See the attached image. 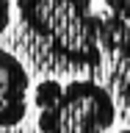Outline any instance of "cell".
I'll return each mask as SVG.
<instances>
[{
	"instance_id": "6da1fadb",
	"label": "cell",
	"mask_w": 130,
	"mask_h": 133,
	"mask_svg": "<svg viewBox=\"0 0 130 133\" xmlns=\"http://www.w3.org/2000/svg\"><path fill=\"white\" fill-rule=\"evenodd\" d=\"M19 19L58 58L72 66H97L102 61L100 17L91 0H17Z\"/></svg>"
},
{
	"instance_id": "7a4b0ae2",
	"label": "cell",
	"mask_w": 130,
	"mask_h": 133,
	"mask_svg": "<svg viewBox=\"0 0 130 133\" xmlns=\"http://www.w3.org/2000/svg\"><path fill=\"white\" fill-rule=\"evenodd\" d=\"M39 133H105L116 122L114 97L94 81H42L33 89Z\"/></svg>"
},
{
	"instance_id": "3957f363",
	"label": "cell",
	"mask_w": 130,
	"mask_h": 133,
	"mask_svg": "<svg viewBox=\"0 0 130 133\" xmlns=\"http://www.w3.org/2000/svg\"><path fill=\"white\" fill-rule=\"evenodd\" d=\"M31 100V75L25 64L11 53L0 47V128H17L28 116Z\"/></svg>"
},
{
	"instance_id": "277c9868",
	"label": "cell",
	"mask_w": 130,
	"mask_h": 133,
	"mask_svg": "<svg viewBox=\"0 0 130 133\" xmlns=\"http://www.w3.org/2000/svg\"><path fill=\"white\" fill-rule=\"evenodd\" d=\"M105 6H108V14L116 17L130 33V0H105Z\"/></svg>"
},
{
	"instance_id": "5b68a950",
	"label": "cell",
	"mask_w": 130,
	"mask_h": 133,
	"mask_svg": "<svg viewBox=\"0 0 130 133\" xmlns=\"http://www.w3.org/2000/svg\"><path fill=\"white\" fill-rule=\"evenodd\" d=\"M8 19H11V3L8 0H0V31H6Z\"/></svg>"
},
{
	"instance_id": "8992f818",
	"label": "cell",
	"mask_w": 130,
	"mask_h": 133,
	"mask_svg": "<svg viewBox=\"0 0 130 133\" xmlns=\"http://www.w3.org/2000/svg\"><path fill=\"white\" fill-rule=\"evenodd\" d=\"M111 133H130V130H111Z\"/></svg>"
}]
</instances>
